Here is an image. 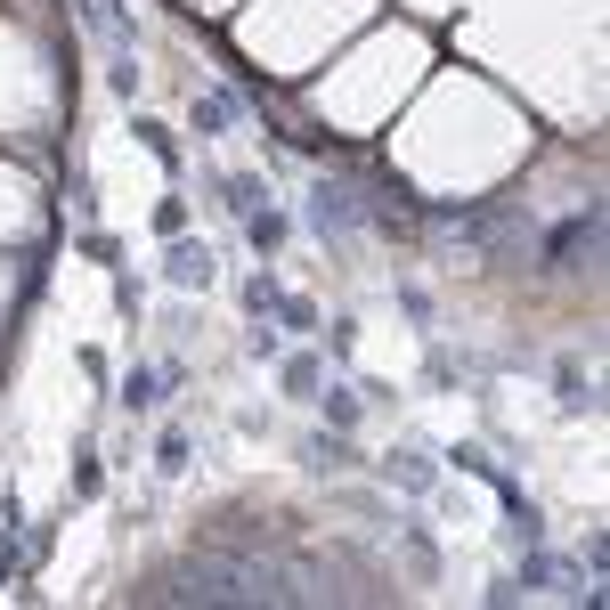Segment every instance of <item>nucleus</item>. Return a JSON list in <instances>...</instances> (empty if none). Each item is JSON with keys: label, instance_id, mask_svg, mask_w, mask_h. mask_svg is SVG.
I'll list each match as a JSON object with an SVG mask.
<instances>
[{"label": "nucleus", "instance_id": "obj_1", "mask_svg": "<svg viewBox=\"0 0 610 610\" xmlns=\"http://www.w3.org/2000/svg\"><path fill=\"white\" fill-rule=\"evenodd\" d=\"M163 277H171V285H212V253H204V244H171Z\"/></svg>", "mask_w": 610, "mask_h": 610}, {"label": "nucleus", "instance_id": "obj_5", "mask_svg": "<svg viewBox=\"0 0 610 610\" xmlns=\"http://www.w3.org/2000/svg\"><path fill=\"white\" fill-rule=\"evenodd\" d=\"M155 464L179 480V472H188V440H179V432H163V456H155Z\"/></svg>", "mask_w": 610, "mask_h": 610}, {"label": "nucleus", "instance_id": "obj_2", "mask_svg": "<svg viewBox=\"0 0 610 610\" xmlns=\"http://www.w3.org/2000/svg\"><path fill=\"white\" fill-rule=\"evenodd\" d=\"M261 196H269V188H261L253 171H236V179H228V212H236V220H253V212H261Z\"/></svg>", "mask_w": 610, "mask_h": 610}, {"label": "nucleus", "instance_id": "obj_3", "mask_svg": "<svg viewBox=\"0 0 610 610\" xmlns=\"http://www.w3.org/2000/svg\"><path fill=\"white\" fill-rule=\"evenodd\" d=\"M244 236H253L261 253H277V244H285V220H277V212H253V220H244Z\"/></svg>", "mask_w": 610, "mask_h": 610}, {"label": "nucleus", "instance_id": "obj_4", "mask_svg": "<svg viewBox=\"0 0 610 610\" xmlns=\"http://www.w3.org/2000/svg\"><path fill=\"white\" fill-rule=\"evenodd\" d=\"M122 399H131V407H155V399H163V375H131V383H122Z\"/></svg>", "mask_w": 610, "mask_h": 610}, {"label": "nucleus", "instance_id": "obj_6", "mask_svg": "<svg viewBox=\"0 0 610 610\" xmlns=\"http://www.w3.org/2000/svg\"><path fill=\"white\" fill-rule=\"evenodd\" d=\"M196 122H204V139H220V122H228V98H204V106H196Z\"/></svg>", "mask_w": 610, "mask_h": 610}]
</instances>
